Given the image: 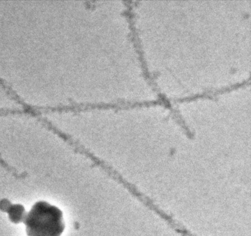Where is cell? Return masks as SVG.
<instances>
[{
  "mask_svg": "<svg viewBox=\"0 0 251 236\" xmlns=\"http://www.w3.org/2000/svg\"><path fill=\"white\" fill-rule=\"evenodd\" d=\"M28 236H60L64 229L62 212L46 202H38L26 218Z\"/></svg>",
  "mask_w": 251,
  "mask_h": 236,
  "instance_id": "cell-2",
  "label": "cell"
},
{
  "mask_svg": "<svg viewBox=\"0 0 251 236\" xmlns=\"http://www.w3.org/2000/svg\"><path fill=\"white\" fill-rule=\"evenodd\" d=\"M127 7L0 1V82L40 113L126 102Z\"/></svg>",
  "mask_w": 251,
  "mask_h": 236,
  "instance_id": "cell-1",
  "label": "cell"
}]
</instances>
